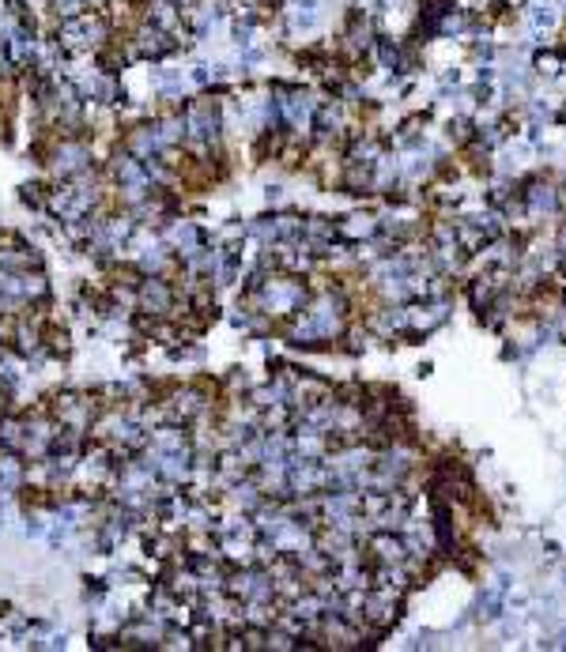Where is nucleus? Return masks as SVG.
Returning a JSON list of instances; mask_svg holds the SVG:
<instances>
[{
    "label": "nucleus",
    "mask_w": 566,
    "mask_h": 652,
    "mask_svg": "<svg viewBox=\"0 0 566 652\" xmlns=\"http://www.w3.org/2000/svg\"><path fill=\"white\" fill-rule=\"evenodd\" d=\"M378 53H382V64H385V68H404V64H401V50H396L389 38L378 42Z\"/></svg>",
    "instance_id": "obj_3"
},
{
    "label": "nucleus",
    "mask_w": 566,
    "mask_h": 652,
    "mask_svg": "<svg viewBox=\"0 0 566 652\" xmlns=\"http://www.w3.org/2000/svg\"><path fill=\"white\" fill-rule=\"evenodd\" d=\"M528 20H533V26H555V20H559V15L551 12V8H533V15H528Z\"/></svg>",
    "instance_id": "obj_4"
},
{
    "label": "nucleus",
    "mask_w": 566,
    "mask_h": 652,
    "mask_svg": "<svg viewBox=\"0 0 566 652\" xmlns=\"http://www.w3.org/2000/svg\"><path fill=\"white\" fill-rule=\"evenodd\" d=\"M559 64H563V50L559 53L544 50V53H536V57H533V68L540 72V76H555V72H559Z\"/></svg>",
    "instance_id": "obj_1"
},
{
    "label": "nucleus",
    "mask_w": 566,
    "mask_h": 652,
    "mask_svg": "<svg viewBox=\"0 0 566 652\" xmlns=\"http://www.w3.org/2000/svg\"><path fill=\"white\" fill-rule=\"evenodd\" d=\"M313 23H318V0H299V4H295V26L310 31Z\"/></svg>",
    "instance_id": "obj_2"
}]
</instances>
